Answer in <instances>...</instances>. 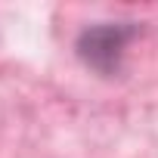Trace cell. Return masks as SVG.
<instances>
[{
  "label": "cell",
  "mask_w": 158,
  "mask_h": 158,
  "mask_svg": "<svg viewBox=\"0 0 158 158\" xmlns=\"http://www.w3.org/2000/svg\"><path fill=\"white\" fill-rule=\"evenodd\" d=\"M133 37H136L133 22H99V25L81 31L74 50H77V59L87 68H93L99 74H118L127 44Z\"/></svg>",
  "instance_id": "1"
}]
</instances>
